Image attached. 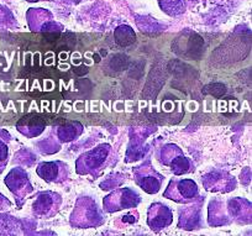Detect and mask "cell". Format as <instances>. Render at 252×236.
Returning <instances> with one entry per match:
<instances>
[{"instance_id": "6da1fadb", "label": "cell", "mask_w": 252, "mask_h": 236, "mask_svg": "<svg viewBox=\"0 0 252 236\" xmlns=\"http://www.w3.org/2000/svg\"><path fill=\"white\" fill-rule=\"evenodd\" d=\"M115 160V153L109 143H101L87 151L77 160L76 169L79 174H95L104 171Z\"/></svg>"}, {"instance_id": "5bb4252c", "label": "cell", "mask_w": 252, "mask_h": 236, "mask_svg": "<svg viewBox=\"0 0 252 236\" xmlns=\"http://www.w3.org/2000/svg\"><path fill=\"white\" fill-rule=\"evenodd\" d=\"M192 1H200V0H192Z\"/></svg>"}, {"instance_id": "52a82bcc", "label": "cell", "mask_w": 252, "mask_h": 236, "mask_svg": "<svg viewBox=\"0 0 252 236\" xmlns=\"http://www.w3.org/2000/svg\"><path fill=\"white\" fill-rule=\"evenodd\" d=\"M61 202H62L61 197L57 193L46 192V193L40 194L32 205L33 213L41 218H50L57 213Z\"/></svg>"}, {"instance_id": "9c48e42d", "label": "cell", "mask_w": 252, "mask_h": 236, "mask_svg": "<svg viewBox=\"0 0 252 236\" xmlns=\"http://www.w3.org/2000/svg\"><path fill=\"white\" fill-rule=\"evenodd\" d=\"M162 10L171 16H178L186 11L184 0H158Z\"/></svg>"}, {"instance_id": "5b68a950", "label": "cell", "mask_w": 252, "mask_h": 236, "mask_svg": "<svg viewBox=\"0 0 252 236\" xmlns=\"http://www.w3.org/2000/svg\"><path fill=\"white\" fill-rule=\"evenodd\" d=\"M159 160L163 162V165L171 167V169L176 174H183L193 169L189 160L184 157L182 151L173 145L167 146L166 150L163 151L162 159Z\"/></svg>"}, {"instance_id": "30bf717a", "label": "cell", "mask_w": 252, "mask_h": 236, "mask_svg": "<svg viewBox=\"0 0 252 236\" xmlns=\"http://www.w3.org/2000/svg\"><path fill=\"white\" fill-rule=\"evenodd\" d=\"M9 178L13 179V183H8V186L10 187V191L13 192V193H15L16 196L19 194V189H23L24 194L29 193V192L31 191V186L30 183H29V179L26 178V177H23L21 172H14V173L11 172Z\"/></svg>"}, {"instance_id": "277c9868", "label": "cell", "mask_w": 252, "mask_h": 236, "mask_svg": "<svg viewBox=\"0 0 252 236\" xmlns=\"http://www.w3.org/2000/svg\"><path fill=\"white\" fill-rule=\"evenodd\" d=\"M134 177L137 186L149 194L158 193L163 182V176L149 166L137 167L134 171Z\"/></svg>"}, {"instance_id": "7c38bea8", "label": "cell", "mask_w": 252, "mask_h": 236, "mask_svg": "<svg viewBox=\"0 0 252 236\" xmlns=\"http://www.w3.org/2000/svg\"><path fill=\"white\" fill-rule=\"evenodd\" d=\"M9 161L8 140L0 133V169H4Z\"/></svg>"}, {"instance_id": "ba28073f", "label": "cell", "mask_w": 252, "mask_h": 236, "mask_svg": "<svg viewBox=\"0 0 252 236\" xmlns=\"http://www.w3.org/2000/svg\"><path fill=\"white\" fill-rule=\"evenodd\" d=\"M147 224L155 231L166 229L172 224V213L163 204H154L150 206L147 213Z\"/></svg>"}, {"instance_id": "7a4b0ae2", "label": "cell", "mask_w": 252, "mask_h": 236, "mask_svg": "<svg viewBox=\"0 0 252 236\" xmlns=\"http://www.w3.org/2000/svg\"><path fill=\"white\" fill-rule=\"evenodd\" d=\"M163 196L176 203L187 204L199 197V187L192 179L173 178L164 191Z\"/></svg>"}, {"instance_id": "3957f363", "label": "cell", "mask_w": 252, "mask_h": 236, "mask_svg": "<svg viewBox=\"0 0 252 236\" xmlns=\"http://www.w3.org/2000/svg\"><path fill=\"white\" fill-rule=\"evenodd\" d=\"M140 203V197L127 188L116 189L104 199V208L109 213H115L124 209L135 208Z\"/></svg>"}, {"instance_id": "8992f818", "label": "cell", "mask_w": 252, "mask_h": 236, "mask_svg": "<svg viewBox=\"0 0 252 236\" xmlns=\"http://www.w3.org/2000/svg\"><path fill=\"white\" fill-rule=\"evenodd\" d=\"M36 173L48 183H62L68 177V169L66 165L60 161L42 162L36 169Z\"/></svg>"}, {"instance_id": "8fae6325", "label": "cell", "mask_w": 252, "mask_h": 236, "mask_svg": "<svg viewBox=\"0 0 252 236\" xmlns=\"http://www.w3.org/2000/svg\"><path fill=\"white\" fill-rule=\"evenodd\" d=\"M115 38L119 45H130V43L135 41V33L129 26H120V28L116 29Z\"/></svg>"}, {"instance_id": "4fadbf2b", "label": "cell", "mask_w": 252, "mask_h": 236, "mask_svg": "<svg viewBox=\"0 0 252 236\" xmlns=\"http://www.w3.org/2000/svg\"><path fill=\"white\" fill-rule=\"evenodd\" d=\"M28 1H40V0H28Z\"/></svg>"}]
</instances>
